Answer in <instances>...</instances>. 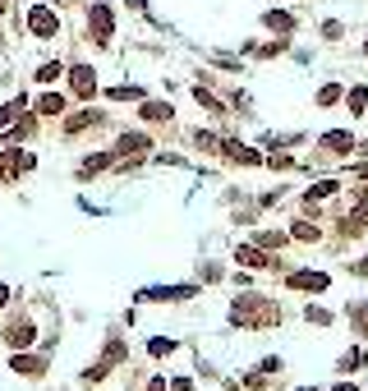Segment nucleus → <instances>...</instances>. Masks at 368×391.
I'll return each instance as SVG.
<instances>
[{
  "label": "nucleus",
  "instance_id": "nucleus-1",
  "mask_svg": "<svg viewBox=\"0 0 368 391\" xmlns=\"http://www.w3.org/2000/svg\"><path fill=\"white\" fill-rule=\"evenodd\" d=\"M28 28H33V37H55L60 33V18H55L46 5H33L28 9Z\"/></svg>",
  "mask_w": 368,
  "mask_h": 391
},
{
  "label": "nucleus",
  "instance_id": "nucleus-2",
  "mask_svg": "<svg viewBox=\"0 0 368 391\" xmlns=\"http://www.w3.org/2000/svg\"><path fill=\"white\" fill-rule=\"evenodd\" d=\"M88 23H92V42H97V46L111 42V9H106V5H92Z\"/></svg>",
  "mask_w": 368,
  "mask_h": 391
},
{
  "label": "nucleus",
  "instance_id": "nucleus-3",
  "mask_svg": "<svg viewBox=\"0 0 368 391\" xmlns=\"http://www.w3.org/2000/svg\"><path fill=\"white\" fill-rule=\"evenodd\" d=\"M9 368H14L18 377H37V373H46V359H37V355H14V359H9Z\"/></svg>",
  "mask_w": 368,
  "mask_h": 391
},
{
  "label": "nucleus",
  "instance_id": "nucleus-4",
  "mask_svg": "<svg viewBox=\"0 0 368 391\" xmlns=\"http://www.w3.org/2000/svg\"><path fill=\"white\" fill-rule=\"evenodd\" d=\"M70 83H74V92H79V97H92V92H97V74L88 70V65H74Z\"/></svg>",
  "mask_w": 368,
  "mask_h": 391
},
{
  "label": "nucleus",
  "instance_id": "nucleus-5",
  "mask_svg": "<svg viewBox=\"0 0 368 391\" xmlns=\"http://www.w3.org/2000/svg\"><path fill=\"white\" fill-rule=\"evenodd\" d=\"M290 286H295V290H327V277H323V272H295Z\"/></svg>",
  "mask_w": 368,
  "mask_h": 391
},
{
  "label": "nucleus",
  "instance_id": "nucleus-6",
  "mask_svg": "<svg viewBox=\"0 0 368 391\" xmlns=\"http://www.w3.org/2000/svg\"><path fill=\"white\" fill-rule=\"evenodd\" d=\"M33 336H37V327H33V322H14V327L5 331V341H9V346H33Z\"/></svg>",
  "mask_w": 368,
  "mask_h": 391
},
{
  "label": "nucleus",
  "instance_id": "nucleus-7",
  "mask_svg": "<svg viewBox=\"0 0 368 391\" xmlns=\"http://www.w3.org/2000/svg\"><path fill=\"white\" fill-rule=\"evenodd\" d=\"M148 134H124V139H120V148H115V152H148Z\"/></svg>",
  "mask_w": 368,
  "mask_h": 391
},
{
  "label": "nucleus",
  "instance_id": "nucleus-8",
  "mask_svg": "<svg viewBox=\"0 0 368 391\" xmlns=\"http://www.w3.org/2000/svg\"><path fill=\"white\" fill-rule=\"evenodd\" d=\"M364 364H368L364 350H345V355H341V373H359Z\"/></svg>",
  "mask_w": 368,
  "mask_h": 391
},
{
  "label": "nucleus",
  "instance_id": "nucleus-9",
  "mask_svg": "<svg viewBox=\"0 0 368 391\" xmlns=\"http://www.w3.org/2000/svg\"><path fill=\"white\" fill-rule=\"evenodd\" d=\"M65 111V97L60 92H46L42 102H37V115H60Z\"/></svg>",
  "mask_w": 368,
  "mask_h": 391
},
{
  "label": "nucleus",
  "instance_id": "nucleus-10",
  "mask_svg": "<svg viewBox=\"0 0 368 391\" xmlns=\"http://www.w3.org/2000/svg\"><path fill=\"white\" fill-rule=\"evenodd\" d=\"M327 148H332V152H355V139H350V134H341V129H332V134H327Z\"/></svg>",
  "mask_w": 368,
  "mask_h": 391
},
{
  "label": "nucleus",
  "instance_id": "nucleus-11",
  "mask_svg": "<svg viewBox=\"0 0 368 391\" xmlns=\"http://www.w3.org/2000/svg\"><path fill=\"white\" fill-rule=\"evenodd\" d=\"M267 28H272V33H281V37H286L290 28H295V18H290V14H276V9H272V14H267Z\"/></svg>",
  "mask_w": 368,
  "mask_h": 391
},
{
  "label": "nucleus",
  "instance_id": "nucleus-12",
  "mask_svg": "<svg viewBox=\"0 0 368 391\" xmlns=\"http://www.w3.org/2000/svg\"><path fill=\"white\" fill-rule=\"evenodd\" d=\"M345 106H350V111L359 115L364 106H368V87H350V92H345Z\"/></svg>",
  "mask_w": 368,
  "mask_h": 391
},
{
  "label": "nucleus",
  "instance_id": "nucleus-13",
  "mask_svg": "<svg viewBox=\"0 0 368 391\" xmlns=\"http://www.w3.org/2000/svg\"><path fill=\"white\" fill-rule=\"evenodd\" d=\"M143 120H171V106H161V102H148V106H143Z\"/></svg>",
  "mask_w": 368,
  "mask_h": 391
},
{
  "label": "nucleus",
  "instance_id": "nucleus-14",
  "mask_svg": "<svg viewBox=\"0 0 368 391\" xmlns=\"http://www.w3.org/2000/svg\"><path fill=\"white\" fill-rule=\"evenodd\" d=\"M327 193H336V180H323L318 189H308V198H304V203L313 208V203H318V198H327Z\"/></svg>",
  "mask_w": 368,
  "mask_h": 391
},
{
  "label": "nucleus",
  "instance_id": "nucleus-15",
  "mask_svg": "<svg viewBox=\"0 0 368 391\" xmlns=\"http://www.w3.org/2000/svg\"><path fill=\"white\" fill-rule=\"evenodd\" d=\"M37 78H42V83H55V78H60V60H46L42 70H37Z\"/></svg>",
  "mask_w": 368,
  "mask_h": 391
},
{
  "label": "nucleus",
  "instance_id": "nucleus-16",
  "mask_svg": "<svg viewBox=\"0 0 368 391\" xmlns=\"http://www.w3.org/2000/svg\"><path fill=\"white\" fill-rule=\"evenodd\" d=\"M106 161H111V156H88V161H83V166H79V175H83V180H88V175H92V171H102V166H106Z\"/></svg>",
  "mask_w": 368,
  "mask_h": 391
},
{
  "label": "nucleus",
  "instance_id": "nucleus-17",
  "mask_svg": "<svg viewBox=\"0 0 368 391\" xmlns=\"http://www.w3.org/2000/svg\"><path fill=\"white\" fill-rule=\"evenodd\" d=\"M350 318H355V327H359L364 336H368V304H355V309H350Z\"/></svg>",
  "mask_w": 368,
  "mask_h": 391
},
{
  "label": "nucleus",
  "instance_id": "nucleus-18",
  "mask_svg": "<svg viewBox=\"0 0 368 391\" xmlns=\"http://www.w3.org/2000/svg\"><path fill=\"white\" fill-rule=\"evenodd\" d=\"M235 258H239V262H254V267H263V262H267V258H263V253H258V249H239Z\"/></svg>",
  "mask_w": 368,
  "mask_h": 391
},
{
  "label": "nucleus",
  "instance_id": "nucleus-19",
  "mask_svg": "<svg viewBox=\"0 0 368 391\" xmlns=\"http://www.w3.org/2000/svg\"><path fill=\"white\" fill-rule=\"evenodd\" d=\"M295 240H318V226H313V221H299V226H295Z\"/></svg>",
  "mask_w": 368,
  "mask_h": 391
},
{
  "label": "nucleus",
  "instance_id": "nucleus-20",
  "mask_svg": "<svg viewBox=\"0 0 368 391\" xmlns=\"http://www.w3.org/2000/svg\"><path fill=\"white\" fill-rule=\"evenodd\" d=\"M332 102H341V87H323L318 92V106H332Z\"/></svg>",
  "mask_w": 368,
  "mask_h": 391
},
{
  "label": "nucleus",
  "instance_id": "nucleus-21",
  "mask_svg": "<svg viewBox=\"0 0 368 391\" xmlns=\"http://www.w3.org/2000/svg\"><path fill=\"white\" fill-rule=\"evenodd\" d=\"M148 350H152V355H157V359H161V355H171V350H175V341H161V336H157V341H152V346H148Z\"/></svg>",
  "mask_w": 368,
  "mask_h": 391
},
{
  "label": "nucleus",
  "instance_id": "nucleus-22",
  "mask_svg": "<svg viewBox=\"0 0 368 391\" xmlns=\"http://www.w3.org/2000/svg\"><path fill=\"white\" fill-rule=\"evenodd\" d=\"M92 120H97V115H92V111H88V115H70V134H74V129H88V124H92Z\"/></svg>",
  "mask_w": 368,
  "mask_h": 391
},
{
  "label": "nucleus",
  "instance_id": "nucleus-23",
  "mask_svg": "<svg viewBox=\"0 0 368 391\" xmlns=\"http://www.w3.org/2000/svg\"><path fill=\"white\" fill-rule=\"evenodd\" d=\"M308 322H318V327H327V322H332V313H327V309H318V304H313V309H308Z\"/></svg>",
  "mask_w": 368,
  "mask_h": 391
},
{
  "label": "nucleus",
  "instance_id": "nucleus-24",
  "mask_svg": "<svg viewBox=\"0 0 368 391\" xmlns=\"http://www.w3.org/2000/svg\"><path fill=\"white\" fill-rule=\"evenodd\" d=\"M115 102H129V97H139V87H111Z\"/></svg>",
  "mask_w": 368,
  "mask_h": 391
},
{
  "label": "nucleus",
  "instance_id": "nucleus-25",
  "mask_svg": "<svg viewBox=\"0 0 368 391\" xmlns=\"http://www.w3.org/2000/svg\"><path fill=\"white\" fill-rule=\"evenodd\" d=\"M171 391H189V382H184V377H175V382H171Z\"/></svg>",
  "mask_w": 368,
  "mask_h": 391
},
{
  "label": "nucleus",
  "instance_id": "nucleus-26",
  "mask_svg": "<svg viewBox=\"0 0 368 391\" xmlns=\"http://www.w3.org/2000/svg\"><path fill=\"white\" fill-rule=\"evenodd\" d=\"M124 5H129V9H148V0H124Z\"/></svg>",
  "mask_w": 368,
  "mask_h": 391
},
{
  "label": "nucleus",
  "instance_id": "nucleus-27",
  "mask_svg": "<svg viewBox=\"0 0 368 391\" xmlns=\"http://www.w3.org/2000/svg\"><path fill=\"white\" fill-rule=\"evenodd\" d=\"M355 272H359V277H368V258H364V262H355Z\"/></svg>",
  "mask_w": 368,
  "mask_h": 391
},
{
  "label": "nucleus",
  "instance_id": "nucleus-28",
  "mask_svg": "<svg viewBox=\"0 0 368 391\" xmlns=\"http://www.w3.org/2000/svg\"><path fill=\"white\" fill-rule=\"evenodd\" d=\"M0 304H9V286H0Z\"/></svg>",
  "mask_w": 368,
  "mask_h": 391
},
{
  "label": "nucleus",
  "instance_id": "nucleus-29",
  "mask_svg": "<svg viewBox=\"0 0 368 391\" xmlns=\"http://www.w3.org/2000/svg\"><path fill=\"white\" fill-rule=\"evenodd\" d=\"M148 391H166V382H152V387H148Z\"/></svg>",
  "mask_w": 368,
  "mask_h": 391
},
{
  "label": "nucleus",
  "instance_id": "nucleus-30",
  "mask_svg": "<svg viewBox=\"0 0 368 391\" xmlns=\"http://www.w3.org/2000/svg\"><path fill=\"white\" fill-rule=\"evenodd\" d=\"M355 171H359V175H368V166H355Z\"/></svg>",
  "mask_w": 368,
  "mask_h": 391
},
{
  "label": "nucleus",
  "instance_id": "nucleus-31",
  "mask_svg": "<svg viewBox=\"0 0 368 391\" xmlns=\"http://www.w3.org/2000/svg\"><path fill=\"white\" fill-rule=\"evenodd\" d=\"M0 9H5V0H0Z\"/></svg>",
  "mask_w": 368,
  "mask_h": 391
},
{
  "label": "nucleus",
  "instance_id": "nucleus-32",
  "mask_svg": "<svg viewBox=\"0 0 368 391\" xmlns=\"http://www.w3.org/2000/svg\"><path fill=\"white\" fill-rule=\"evenodd\" d=\"M364 152H368V143H364Z\"/></svg>",
  "mask_w": 368,
  "mask_h": 391
},
{
  "label": "nucleus",
  "instance_id": "nucleus-33",
  "mask_svg": "<svg viewBox=\"0 0 368 391\" xmlns=\"http://www.w3.org/2000/svg\"><path fill=\"white\" fill-rule=\"evenodd\" d=\"M364 51H368V46H364Z\"/></svg>",
  "mask_w": 368,
  "mask_h": 391
}]
</instances>
